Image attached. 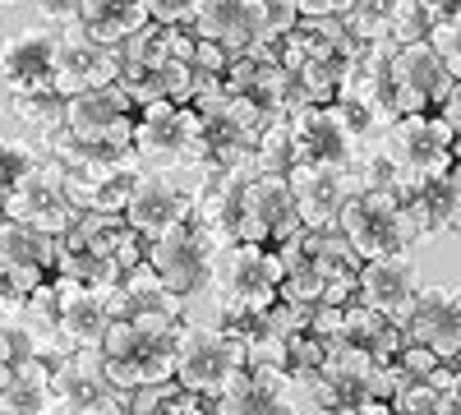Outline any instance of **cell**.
Wrapping results in <instances>:
<instances>
[{
	"label": "cell",
	"mask_w": 461,
	"mask_h": 415,
	"mask_svg": "<svg viewBox=\"0 0 461 415\" xmlns=\"http://www.w3.org/2000/svg\"><path fill=\"white\" fill-rule=\"evenodd\" d=\"M199 37L189 28H167V23H143L139 32H130L121 42V84L125 97L139 106L148 102H189V88H194V69H189V56H194Z\"/></svg>",
	"instance_id": "1"
},
{
	"label": "cell",
	"mask_w": 461,
	"mask_h": 415,
	"mask_svg": "<svg viewBox=\"0 0 461 415\" xmlns=\"http://www.w3.org/2000/svg\"><path fill=\"white\" fill-rule=\"evenodd\" d=\"M180 328L185 319H111L102 347H97L102 374L121 392L171 379Z\"/></svg>",
	"instance_id": "2"
},
{
	"label": "cell",
	"mask_w": 461,
	"mask_h": 415,
	"mask_svg": "<svg viewBox=\"0 0 461 415\" xmlns=\"http://www.w3.org/2000/svg\"><path fill=\"white\" fill-rule=\"evenodd\" d=\"M134 158L148 171H176L189 167L199 171L208 167V148H203V121L189 102H148L134 111Z\"/></svg>",
	"instance_id": "3"
},
{
	"label": "cell",
	"mask_w": 461,
	"mask_h": 415,
	"mask_svg": "<svg viewBox=\"0 0 461 415\" xmlns=\"http://www.w3.org/2000/svg\"><path fill=\"white\" fill-rule=\"evenodd\" d=\"M337 231L360 258L411 254V245H420V226L393 190H356L337 208Z\"/></svg>",
	"instance_id": "4"
},
{
	"label": "cell",
	"mask_w": 461,
	"mask_h": 415,
	"mask_svg": "<svg viewBox=\"0 0 461 415\" xmlns=\"http://www.w3.org/2000/svg\"><path fill=\"white\" fill-rule=\"evenodd\" d=\"M79 212L84 208L74 199V176L47 153L0 194V217L23 221L32 231H47V236H65Z\"/></svg>",
	"instance_id": "5"
},
{
	"label": "cell",
	"mask_w": 461,
	"mask_h": 415,
	"mask_svg": "<svg viewBox=\"0 0 461 415\" xmlns=\"http://www.w3.org/2000/svg\"><path fill=\"white\" fill-rule=\"evenodd\" d=\"M378 143L388 148V158L397 167V185L393 194L397 199H411L415 185L443 171V167H456V130H447L438 116H397L388 130L378 134Z\"/></svg>",
	"instance_id": "6"
},
{
	"label": "cell",
	"mask_w": 461,
	"mask_h": 415,
	"mask_svg": "<svg viewBox=\"0 0 461 415\" xmlns=\"http://www.w3.org/2000/svg\"><path fill=\"white\" fill-rule=\"evenodd\" d=\"M212 282H217L221 319L263 314L277 300V286H282L277 249H267V245H226L212 263Z\"/></svg>",
	"instance_id": "7"
},
{
	"label": "cell",
	"mask_w": 461,
	"mask_h": 415,
	"mask_svg": "<svg viewBox=\"0 0 461 415\" xmlns=\"http://www.w3.org/2000/svg\"><path fill=\"white\" fill-rule=\"evenodd\" d=\"M291 130V167H332V171H356L365 134L346 121L337 102H310L286 116Z\"/></svg>",
	"instance_id": "8"
},
{
	"label": "cell",
	"mask_w": 461,
	"mask_h": 415,
	"mask_svg": "<svg viewBox=\"0 0 461 415\" xmlns=\"http://www.w3.org/2000/svg\"><path fill=\"white\" fill-rule=\"evenodd\" d=\"M245 351L240 342L226 332V323H185L180 328V342H176V369L171 379L185 392H199V397H217L236 374H245Z\"/></svg>",
	"instance_id": "9"
},
{
	"label": "cell",
	"mask_w": 461,
	"mask_h": 415,
	"mask_svg": "<svg viewBox=\"0 0 461 415\" xmlns=\"http://www.w3.org/2000/svg\"><path fill=\"white\" fill-rule=\"evenodd\" d=\"M304 392L323 415H341L346 406H360V401H393V374L374 356L337 342L323 351V369Z\"/></svg>",
	"instance_id": "10"
},
{
	"label": "cell",
	"mask_w": 461,
	"mask_h": 415,
	"mask_svg": "<svg viewBox=\"0 0 461 415\" xmlns=\"http://www.w3.org/2000/svg\"><path fill=\"white\" fill-rule=\"evenodd\" d=\"M143 263L158 273V282H162L176 300H189V295H199V291L212 282L217 245L208 240V231H203L194 217H185V221L171 226V231H162V236L148 240V258H143Z\"/></svg>",
	"instance_id": "11"
},
{
	"label": "cell",
	"mask_w": 461,
	"mask_h": 415,
	"mask_svg": "<svg viewBox=\"0 0 461 415\" xmlns=\"http://www.w3.org/2000/svg\"><path fill=\"white\" fill-rule=\"evenodd\" d=\"M51 415H125L130 392H121L106 374L97 351H65L51 365Z\"/></svg>",
	"instance_id": "12"
},
{
	"label": "cell",
	"mask_w": 461,
	"mask_h": 415,
	"mask_svg": "<svg viewBox=\"0 0 461 415\" xmlns=\"http://www.w3.org/2000/svg\"><path fill=\"white\" fill-rule=\"evenodd\" d=\"M393 111L397 116H425L447 93L461 88V69H452L429 42L393 47Z\"/></svg>",
	"instance_id": "13"
},
{
	"label": "cell",
	"mask_w": 461,
	"mask_h": 415,
	"mask_svg": "<svg viewBox=\"0 0 461 415\" xmlns=\"http://www.w3.org/2000/svg\"><path fill=\"white\" fill-rule=\"evenodd\" d=\"M304 231L286 176H249L240 190V217H236V245H267L277 249Z\"/></svg>",
	"instance_id": "14"
},
{
	"label": "cell",
	"mask_w": 461,
	"mask_h": 415,
	"mask_svg": "<svg viewBox=\"0 0 461 415\" xmlns=\"http://www.w3.org/2000/svg\"><path fill=\"white\" fill-rule=\"evenodd\" d=\"M393 42H369L360 47V56L346 65L341 74V84H337V97L341 106H351L365 116V125L374 134H383L393 121H397V111H393Z\"/></svg>",
	"instance_id": "15"
},
{
	"label": "cell",
	"mask_w": 461,
	"mask_h": 415,
	"mask_svg": "<svg viewBox=\"0 0 461 415\" xmlns=\"http://www.w3.org/2000/svg\"><path fill=\"white\" fill-rule=\"evenodd\" d=\"M115 79H121V47L93 42L79 23L56 28V79H51V88L60 97L88 93V88H111Z\"/></svg>",
	"instance_id": "16"
},
{
	"label": "cell",
	"mask_w": 461,
	"mask_h": 415,
	"mask_svg": "<svg viewBox=\"0 0 461 415\" xmlns=\"http://www.w3.org/2000/svg\"><path fill=\"white\" fill-rule=\"evenodd\" d=\"M402 337L411 347H429L438 360L456 365V356H461V300H456V286H447V282L420 286L415 305L402 319Z\"/></svg>",
	"instance_id": "17"
},
{
	"label": "cell",
	"mask_w": 461,
	"mask_h": 415,
	"mask_svg": "<svg viewBox=\"0 0 461 415\" xmlns=\"http://www.w3.org/2000/svg\"><path fill=\"white\" fill-rule=\"evenodd\" d=\"M189 208H194V190L180 185L171 171H139L134 176V190H130V199L121 208V217H125L130 231H139L143 240H152V236L171 231L176 221H185Z\"/></svg>",
	"instance_id": "18"
},
{
	"label": "cell",
	"mask_w": 461,
	"mask_h": 415,
	"mask_svg": "<svg viewBox=\"0 0 461 415\" xmlns=\"http://www.w3.org/2000/svg\"><path fill=\"white\" fill-rule=\"evenodd\" d=\"M420 286H425V282H420V268H415L411 254L365 258L360 273H356V305H365V310H374L383 319H393L402 328V319L415 305Z\"/></svg>",
	"instance_id": "19"
},
{
	"label": "cell",
	"mask_w": 461,
	"mask_h": 415,
	"mask_svg": "<svg viewBox=\"0 0 461 415\" xmlns=\"http://www.w3.org/2000/svg\"><path fill=\"white\" fill-rule=\"evenodd\" d=\"M249 176H254V167H199V185H189V190H194V208H189V217L208 231L217 254L226 245H236L240 190H245Z\"/></svg>",
	"instance_id": "20"
},
{
	"label": "cell",
	"mask_w": 461,
	"mask_h": 415,
	"mask_svg": "<svg viewBox=\"0 0 461 415\" xmlns=\"http://www.w3.org/2000/svg\"><path fill=\"white\" fill-rule=\"evenodd\" d=\"M56 277V236L0 217V282L19 295L42 291Z\"/></svg>",
	"instance_id": "21"
},
{
	"label": "cell",
	"mask_w": 461,
	"mask_h": 415,
	"mask_svg": "<svg viewBox=\"0 0 461 415\" xmlns=\"http://www.w3.org/2000/svg\"><path fill=\"white\" fill-rule=\"evenodd\" d=\"M286 185H291V199H295L304 231L337 226V208L360 190L356 171H332V167H291Z\"/></svg>",
	"instance_id": "22"
},
{
	"label": "cell",
	"mask_w": 461,
	"mask_h": 415,
	"mask_svg": "<svg viewBox=\"0 0 461 415\" xmlns=\"http://www.w3.org/2000/svg\"><path fill=\"white\" fill-rule=\"evenodd\" d=\"M0 79L10 93H47L56 79V28H23L0 42Z\"/></svg>",
	"instance_id": "23"
},
{
	"label": "cell",
	"mask_w": 461,
	"mask_h": 415,
	"mask_svg": "<svg viewBox=\"0 0 461 415\" xmlns=\"http://www.w3.org/2000/svg\"><path fill=\"white\" fill-rule=\"evenodd\" d=\"M212 415H295V388L273 365H249L217 397Z\"/></svg>",
	"instance_id": "24"
},
{
	"label": "cell",
	"mask_w": 461,
	"mask_h": 415,
	"mask_svg": "<svg viewBox=\"0 0 461 415\" xmlns=\"http://www.w3.org/2000/svg\"><path fill=\"white\" fill-rule=\"evenodd\" d=\"M42 143H47L42 153L56 158L69 176H79V180H102V176H115V171H143L139 158H134V143H121V139H84V134L56 130Z\"/></svg>",
	"instance_id": "25"
},
{
	"label": "cell",
	"mask_w": 461,
	"mask_h": 415,
	"mask_svg": "<svg viewBox=\"0 0 461 415\" xmlns=\"http://www.w3.org/2000/svg\"><path fill=\"white\" fill-rule=\"evenodd\" d=\"M65 130L84 134V139H121V143H130V134H134V102L125 97L121 84L74 93V97H65Z\"/></svg>",
	"instance_id": "26"
},
{
	"label": "cell",
	"mask_w": 461,
	"mask_h": 415,
	"mask_svg": "<svg viewBox=\"0 0 461 415\" xmlns=\"http://www.w3.org/2000/svg\"><path fill=\"white\" fill-rule=\"evenodd\" d=\"M56 337L65 351H97L102 337L111 328V310H106V295L88 291V286H74V282H56Z\"/></svg>",
	"instance_id": "27"
},
{
	"label": "cell",
	"mask_w": 461,
	"mask_h": 415,
	"mask_svg": "<svg viewBox=\"0 0 461 415\" xmlns=\"http://www.w3.org/2000/svg\"><path fill=\"white\" fill-rule=\"evenodd\" d=\"M189 32L203 37V42L226 47V56H245V51H267L263 32H258V14L254 0H199L194 23Z\"/></svg>",
	"instance_id": "28"
},
{
	"label": "cell",
	"mask_w": 461,
	"mask_h": 415,
	"mask_svg": "<svg viewBox=\"0 0 461 415\" xmlns=\"http://www.w3.org/2000/svg\"><path fill=\"white\" fill-rule=\"evenodd\" d=\"M226 93H236L254 106H263L267 116H286V88H291V74L277 65L273 51H245V56H230L226 65Z\"/></svg>",
	"instance_id": "29"
},
{
	"label": "cell",
	"mask_w": 461,
	"mask_h": 415,
	"mask_svg": "<svg viewBox=\"0 0 461 415\" xmlns=\"http://www.w3.org/2000/svg\"><path fill=\"white\" fill-rule=\"evenodd\" d=\"M420 226V240H429V236H447L452 226H456V208H461V176L456 167H443L434 176H425L415 185V194L402 199Z\"/></svg>",
	"instance_id": "30"
},
{
	"label": "cell",
	"mask_w": 461,
	"mask_h": 415,
	"mask_svg": "<svg viewBox=\"0 0 461 415\" xmlns=\"http://www.w3.org/2000/svg\"><path fill=\"white\" fill-rule=\"evenodd\" d=\"M74 23H79L93 42L121 47L130 32H139L148 23V10H143V0H79Z\"/></svg>",
	"instance_id": "31"
},
{
	"label": "cell",
	"mask_w": 461,
	"mask_h": 415,
	"mask_svg": "<svg viewBox=\"0 0 461 415\" xmlns=\"http://www.w3.org/2000/svg\"><path fill=\"white\" fill-rule=\"evenodd\" d=\"M341 342L365 351V356H374L378 365H388L406 347V337H402V328L393 319H383V314H374V310H365V305L351 300V305L341 310Z\"/></svg>",
	"instance_id": "32"
},
{
	"label": "cell",
	"mask_w": 461,
	"mask_h": 415,
	"mask_svg": "<svg viewBox=\"0 0 461 415\" xmlns=\"http://www.w3.org/2000/svg\"><path fill=\"white\" fill-rule=\"evenodd\" d=\"M121 268L115 258L93 249V245H69V240H56V282H74V286H88V291H102L111 295L121 286Z\"/></svg>",
	"instance_id": "33"
},
{
	"label": "cell",
	"mask_w": 461,
	"mask_h": 415,
	"mask_svg": "<svg viewBox=\"0 0 461 415\" xmlns=\"http://www.w3.org/2000/svg\"><path fill=\"white\" fill-rule=\"evenodd\" d=\"M277 263H282V286H277V295H282V300H295V305H319V295H323V286H328V268L300 245V236L286 240V245H277Z\"/></svg>",
	"instance_id": "34"
},
{
	"label": "cell",
	"mask_w": 461,
	"mask_h": 415,
	"mask_svg": "<svg viewBox=\"0 0 461 415\" xmlns=\"http://www.w3.org/2000/svg\"><path fill=\"white\" fill-rule=\"evenodd\" d=\"M10 111H14V121L37 139H51L56 130H65V97L56 88H47V93H10Z\"/></svg>",
	"instance_id": "35"
},
{
	"label": "cell",
	"mask_w": 461,
	"mask_h": 415,
	"mask_svg": "<svg viewBox=\"0 0 461 415\" xmlns=\"http://www.w3.org/2000/svg\"><path fill=\"white\" fill-rule=\"evenodd\" d=\"M393 5H397V0H351V5H346V14H341V28L351 32L360 47H369V42H388Z\"/></svg>",
	"instance_id": "36"
},
{
	"label": "cell",
	"mask_w": 461,
	"mask_h": 415,
	"mask_svg": "<svg viewBox=\"0 0 461 415\" xmlns=\"http://www.w3.org/2000/svg\"><path fill=\"white\" fill-rule=\"evenodd\" d=\"M277 369L286 374V383L295 392H304V388L314 383V374L323 369V347L314 342L310 332H295V337H286V351H282V365Z\"/></svg>",
	"instance_id": "37"
},
{
	"label": "cell",
	"mask_w": 461,
	"mask_h": 415,
	"mask_svg": "<svg viewBox=\"0 0 461 415\" xmlns=\"http://www.w3.org/2000/svg\"><path fill=\"white\" fill-rule=\"evenodd\" d=\"M291 130H286V116H277L254 143V176H286L291 171Z\"/></svg>",
	"instance_id": "38"
},
{
	"label": "cell",
	"mask_w": 461,
	"mask_h": 415,
	"mask_svg": "<svg viewBox=\"0 0 461 415\" xmlns=\"http://www.w3.org/2000/svg\"><path fill=\"white\" fill-rule=\"evenodd\" d=\"M397 415H456V388H429V383H406L393 392Z\"/></svg>",
	"instance_id": "39"
},
{
	"label": "cell",
	"mask_w": 461,
	"mask_h": 415,
	"mask_svg": "<svg viewBox=\"0 0 461 415\" xmlns=\"http://www.w3.org/2000/svg\"><path fill=\"white\" fill-rule=\"evenodd\" d=\"M254 14H258V32H263V47L273 51L282 37L295 28V0H254Z\"/></svg>",
	"instance_id": "40"
},
{
	"label": "cell",
	"mask_w": 461,
	"mask_h": 415,
	"mask_svg": "<svg viewBox=\"0 0 461 415\" xmlns=\"http://www.w3.org/2000/svg\"><path fill=\"white\" fill-rule=\"evenodd\" d=\"M42 158V148L28 143V139H10V134H0V194L10 190V185Z\"/></svg>",
	"instance_id": "41"
},
{
	"label": "cell",
	"mask_w": 461,
	"mask_h": 415,
	"mask_svg": "<svg viewBox=\"0 0 461 415\" xmlns=\"http://www.w3.org/2000/svg\"><path fill=\"white\" fill-rule=\"evenodd\" d=\"M425 37H429V23H425V14H420V0H397L393 19H388V42L411 47V42H425Z\"/></svg>",
	"instance_id": "42"
},
{
	"label": "cell",
	"mask_w": 461,
	"mask_h": 415,
	"mask_svg": "<svg viewBox=\"0 0 461 415\" xmlns=\"http://www.w3.org/2000/svg\"><path fill=\"white\" fill-rule=\"evenodd\" d=\"M106 249H111V258H115V268L121 273H130V268H139V263L148 258V240L139 236V231H130V226L121 221L115 231L106 236Z\"/></svg>",
	"instance_id": "43"
},
{
	"label": "cell",
	"mask_w": 461,
	"mask_h": 415,
	"mask_svg": "<svg viewBox=\"0 0 461 415\" xmlns=\"http://www.w3.org/2000/svg\"><path fill=\"white\" fill-rule=\"evenodd\" d=\"M148 23H167V28H189L194 23L199 0H143Z\"/></svg>",
	"instance_id": "44"
},
{
	"label": "cell",
	"mask_w": 461,
	"mask_h": 415,
	"mask_svg": "<svg viewBox=\"0 0 461 415\" xmlns=\"http://www.w3.org/2000/svg\"><path fill=\"white\" fill-rule=\"evenodd\" d=\"M226 65H230L226 47L203 42V37H199V42H194V56H189V69H194V79H221Z\"/></svg>",
	"instance_id": "45"
},
{
	"label": "cell",
	"mask_w": 461,
	"mask_h": 415,
	"mask_svg": "<svg viewBox=\"0 0 461 415\" xmlns=\"http://www.w3.org/2000/svg\"><path fill=\"white\" fill-rule=\"evenodd\" d=\"M420 14H425V23H429V28L461 23V0H420Z\"/></svg>",
	"instance_id": "46"
},
{
	"label": "cell",
	"mask_w": 461,
	"mask_h": 415,
	"mask_svg": "<svg viewBox=\"0 0 461 415\" xmlns=\"http://www.w3.org/2000/svg\"><path fill=\"white\" fill-rule=\"evenodd\" d=\"M32 5H37V14H42L51 28L74 23V14H79V0H32Z\"/></svg>",
	"instance_id": "47"
},
{
	"label": "cell",
	"mask_w": 461,
	"mask_h": 415,
	"mask_svg": "<svg viewBox=\"0 0 461 415\" xmlns=\"http://www.w3.org/2000/svg\"><path fill=\"white\" fill-rule=\"evenodd\" d=\"M346 5H351V0H295V14L304 19V14H310V19H323V14H346Z\"/></svg>",
	"instance_id": "48"
},
{
	"label": "cell",
	"mask_w": 461,
	"mask_h": 415,
	"mask_svg": "<svg viewBox=\"0 0 461 415\" xmlns=\"http://www.w3.org/2000/svg\"><path fill=\"white\" fill-rule=\"evenodd\" d=\"M341 415H397L393 401H360V406H346Z\"/></svg>",
	"instance_id": "49"
},
{
	"label": "cell",
	"mask_w": 461,
	"mask_h": 415,
	"mask_svg": "<svg viewBox=\"0 0 461 415\" xmlns=\"http://www.w3.org/2000/svg\"><path fill=\"white\" fill-rule=\"evenodd\" d=\"M5 383H10V360L0 356V388H5Z\"/></svg>",
	"instance_id": "50"
},
{
	"label": "cell",
	"mask_w": 461,
	"mask_h": 415,
	"mask_svg": "<svg viewBox=\"0 0 461 415\" xmlns=\"http://www.w3.org/2000/svg\"><path fill=\"white\" fill-rule=\"evenodd\" d=\"M0 5H19V0H0Z\"/></svg>",
	"instance_id": "51"
}]
</instances>
